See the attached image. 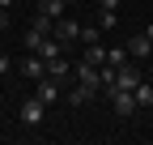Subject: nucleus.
Listing matches in <instances>:
<instances>
[{"instance_id": "4", "label": "nucleus", "mask_w": 153, "mask_h": 145, "mask_svg": "<svg viewBox=\"0 0 153 145\" xmlns=\"http://www.w3.org/2000/svg\"><path fill=\"white\" fill-rule=\"evenodd\" d=\"M51 34H55L60 43H76V39H81V22L64 13V17H55V22H51Z\"/></svg>"}, {"instance_id": "19", "label": "nucleus", "mask_w": 153, "mask_h": 145, "mask_svg": "<svg viewBox=\"0 0 153 145\" xmlns=\"http://www.w3.org/2000/svg\"><path fill=\"white\" fill-rule=\"evenodd\" d=\"M145 81H153V68H149V77H145Z\"/></svg>"}, {"instance_id": "8", "label": "nucleus", "mask_w": 153, "mask_h": 145, "mask_svg": "<svg viewBox=\"0 0 153 145\" xmlns=\"http://www.w3.org/2000/svg\"><path fill=\"white\" fill-rule=\"evenodd\" d=\"M72 77H76V85H89V90H98V68H94L89 60H81L72 68Z\"/></svg>"}, {"instance_id": "6", "label": "nucleus", "mask_w": 153, "mask_h": 145, "mask_svg": "<svg viewBox=\"0 0 153 145\" xmlns=\"http://www.w3.org/2000/svg\"><path fill=\"white\" fill-rule=\"evenodd\" d=\"M43 120H47V107L38 102V98H26L22 102V124H26V128H38Z\"/></svg>"}, {"instance_id": "2", "label": "nucleus", "mask_w": 153, "mask_h": 145, "mask_svg": "<svg viewBox=\"0 0 153 145\" xmlns=\"http://www.w3.org/2000/svg\"><path fill=\"white\" fill-rule=\"evenodd\" d=\"M140 81H145V72H140L136 64H119L115 77H111V90H136Z\"/></svg>"}, {"instance_id": "14", "label": "nucleus", "mask_w": 153, "mask_h": 145, "mask_svg": "<svg viewBox=\"0 0 153 145\" xmlns=\"http://www.w3.org/2000/svg\"><path fill=\"white\" fill-rule=\"evenodd\" d=\"M106 68H119V64H128V47H106V60H102Z\"/></svg>"}, {"instance_id": "12", "label": "nucleus", "mask_w": 153, "mask_h": 145, "mask_svg": "<svg viewBox=\"0 0 153 145\" xmlns=\"http://www.w3.org/2000/svg\"><path fill=\"white\" fill-rule=\"evenodd\" d=\"M132 98H136V107H153V81H140L132 90Z\"/></svg>"}, {"instance_id": "5", "label": "nucleus", "mask_w": 153, "mask_h": 145, "mask_svg": "<svg viewBox=\"0 0 153 145\" xmlns=\"http://www.w3.org/2000/svg\"><path fill=\"white\" fill-rule=\"evenodd\" d=\"M17 72H22L26 81H38V77H47V64H43V56H38V51H26L22 56V64H13Z\"/></svg>"}, {"instance_id": "20", "label": "nucleus", "mask_w": 153, "mask_h": 145, "mask_svg": "<svg viewBox=\"0 0 153 145\" xmlns=\"http://www.w3.org/2000/svg\"><path fill=\"white\" fill-rule=\"evenodd\" d=\"M149 64H153V51H149Z\"/></svg>"}, {"instance_id": "7", "label": "nucleus", "mask_w": 153, "mask_h": 145, "mask_svg": "<svg viewBox=\"0 0 153 145\" xmlns=\"http://www.w3.org/2000/svg\"><path fill=\"white\" fill-rule=\"evenodd\" d=\"M149 51H153V39H149L145 30L128 39V56H132V60H149Z\"/></svg>"}, {"instance_id": "10", "label": "nucleus", "mask_w": 153, "mask_h": 145, "mask_svg": "<svg viewBox=\"0 0 153 145\" xmlns=\"http://www.w3.org/2000/svg\"><path fill=\"white\" fill-rule=\"evenodd\" d=\"M94 94H98V90H89V85H72L68 94H64V102H68V107H81V102H89Z\"/></svg>"}, {"instance_id": "17", "label": "nucleus", "mask_w": 153, "mask_h": 145, "mask_svg": "<svg viewBox=\"0 0 153 145\" xmlns=\"http://www.w3.org/2000/svg\"><path fill=\"white\" fill-rule=\"evenodd\" d=\"M4 72H13V60H9V56H0V77H4Z\"/></svg>"}, {"instance_id": "16", "label": "nucleus", "mask_w": 153, "mask_h": 145, "mask_svg": "<svg viewBox=\"0 0 153 145\" xmlns=\"http://www.w3.org/2000/svg\"><path fill=\"white\" fill-rule=\"evenodd\" d=\"M9 22H13V17H9V9L0 4V30H9Z\"/></svg>"}, {"instance_id": "9", "label": "nucleus", "mask_w": 153, "mask_h": 145, "mask_svg": "<svg viewBox=\"0 0 153 145\" xmlns=\"http://www.w3.org/2000/svg\"><path fill=\"white\" fill-rule=\"evenodd\" d=\"M38 13L55 22V17H64V13H68V0H38Z\"/></svg>"}, {"instance_id": "11", "label": "nucleus", "mask_w": 153, "mask_h": 145, "mask_svg": "<svg viewBox=\"0 0 153 145\" xmlns=\"http://www.w3.org/2000/svg\"><path fill=\"white\" fill-rule=\"evenodd\" d=\"M94 26H98V30H115V26H119V9H98Z\"/></svg>"}, {"instance_id": "1", "label": "nucleus", "mask_w": 153, "mask_h": 145, "mask_svg": "<svg viewBox=\"0 0 153 145\" xmlns=\"http://www.w3.org/2000/svg\"><path fill=\"white\" fill-rule=\"evenodd\" d=\"M106 98H111V111L119 115V120H132V115L140 111V107H136V98H132V90H111Z\"/></svg>"}, {"instance_id": "15", "label": "nucleus", "mask_w": 153, "mask_h": 145, "mask_svg": "<svg viewBox=\"0 0 153 145\" xmlns=\"http://www.w3.org/2000/svg\"><path fill=\"white\" fill-rule=\"evenodd\" d=\"M47 77L64 81V77H68V60H55V64H47Z\"/></svg>"}, {"instance_id": "18", "label": "nucleus", "mask_w": 153, "mask_h": 145, "mask_svg": "<svg viewBox=\"0 0 153 145\" xmlns=\"http://www.w3.org/2000/svg\"><path fill=\"white\" fill-rule=\"evenodd\" d=\"M98 9H119V0H94Z\"/></svg>"}, {"instance_id": "3", "label": "nucleus", "mask_w": 153, "mask_h": 145, "mask_svg": "<svg viewBox=\"0 0 153 145\" xmlns=\"http://www.w3.org/2000/svg\"><path fill=\"white\" fill-rule=\"evenodd\" d=\"M34 98L43 102V107H55V102L64 98V90H60L55 77H38V81H34Z\"/></svg>"}, {"instance_id": "13", "label": "nucleus", "mask_w": 153, "mask_h": 145, "mask_svg": "<svg viewBox=\"0 0 153 145\" xmlns=\"http://www.w3.org/2000/svg\"><path fill=\"white\" fill-rule=\"evenodd\" d=\"M85 60H89V64H94V68H98V64H102V60H106V47H102V43H98V39H94V43H85Z\"/></svg>"}]
</instances>
